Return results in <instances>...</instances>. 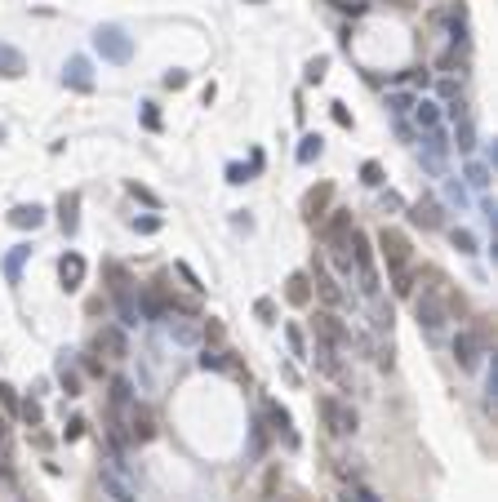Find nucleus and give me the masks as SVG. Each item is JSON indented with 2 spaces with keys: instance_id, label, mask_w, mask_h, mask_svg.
Here are the masks:
<instances>
[{
  "instance_id": "1",
  "label": "nucleus",
  "mask_w": 498,
  "mask_h": 502,
  "mask_svg": "<svg viewBox=\"0 0 498 502\" xmlns=\"http://www.w3.org/2000/svg\"><path fill=\"white\" fill-rule=\"evenodd\" d=\"M316 409H321L325 427L334 431V436H352V431H356V409H352V405H343L338 396H321V400H316Z\"/></svg>"
},
{
  "instance_id": "2",
  "label": "nucleus",
  "mask_w": 498,
  "mask_h": 502,
  "mask_svg": "<svg viewBox=\"0 0 498 502\" xmlns=\"http://www.w3.org/2000/svg\"><path fill=\"white\" fill-rule=\"evenodd\" d=\"M378 249H383V258H387V272H409V262H414V249L409 240L401 236V231H378Z\"/></svg>"
},
{
  "instance_id": "3",
  "label": "nucleus",
  "mask_w": 498,
  "mask_h": 502,
  "mask_svg": "<svg viewBox=\"0 0 498 502\" xmlns=\"http://www.w3.org/2000/svg\"><path fill=\"white\" fill-rule=\"evenodd\" d=\"M98 49H103V58H111V62L129 58V40H125L121 27H103V31H98Z\"/></svg>"
},
{
  "instance_id": "4",
  "label": "nucleus",
  "mask_w": 498,
  "mask_h": 502,
  "mask_svg": "<svg viewBox=\"0 0 498 502\" xmlns=\"http://www.w3.org/2000/svg\"><path fill=\"white\" fill-rule=\"evenodd\" d=\"M98 480H103V489H107V493H111L116 502H138V493H134V489H129V480H125L121 472H116V467H111V462L103 467V472H98Z\"/></svg>"
},
{
  "instance_id": "5",
  "label": "nucleus",
  "mask_w": 498,
  "mask_h": 502,
  "mask_svg": "<svg viewBox=\"0 0 498 502\" xmlns=\"http://www.w3.org/2000/svg\"><path fill=\"white\" fill-rule=\"evenodd\" d=\"M58 280H62V289H80V284H85V258L62 254L58 258Z\"/></svg>"
},
{
  "instance_id": "6",
  "label": "nucleus",
  "mask_w": 498,
  "mask_h": 502,
  "mask_svg": "<svg viewBox=\"0 0 498 502\" xmlns=\"http://www.w3.org/2000/svg\"><path fill=\"white\" fill-rule=\"evenodd\" d=\"M476 356H480V333L476 329H463L458 338H454V360L463 364V369H472Z\"/></svg>"
},
{
  "instance_id": "7",
  "label": "nucleus",
  "mask_w": 498,
  "mask_h": 502,
  "mask_svg": "<svg viewBox=\"0 0 498 502\" xmlns=\"http://www.w3.org/2000/svg\"><path fill=\"white\" fill-rule=\"evenodd\" d=\"M98 351H107L111 360H125L129 356V342H125V333L116 329V325H107L103 333H98Z\"/></svg>"
},
{
  "instance_id": "8",
  "label": "nucleus",
  "mask_w": 498,
  "mask_h": 502,
  "mask_svg": "<svg viewBox=\"0 0 498 502\" xmlns=\"http://www.w3.org/2000/svg\"><path fill=\"white\" fill-rule=\"evenodd\" d=\"M347 236H352V213H347V209H334V218L325 223V240L338 249V245H347Z\"/></svg>"
},
{
  "instance_id": "9",
  "label": "nucleus",
  "mask_w": 498,
  "mask_h": 502,
  "mask_svg": "<svg viewBox=\"0 0 498 502\" xmlns=\"http://www.w3.org/2000/svg\"><path fill=\"white\" fill-rule=\"evenodd\" d=\"M316 329H321V338H325V347H343V325H338V316H329V311H321L316 316Z\"/></svg>"
},
{
  "instance_id": "10",
  "label": "nucleus",
  "mask_w": 498,
  "mask_h": 502,
  "mask_svg": "<svg viewBox=\"0 0 498 502\" xmlns=\"http://www.w3.org/2000/svg\"><path fill=\"white\" fill-rule=\"evenodd\" d=\"M267 418H272V427L285 436V445L294 449L298 445V436H294V418H289V409H280V405H267Z\"/></svg>"
},
{
  "instance_id": "11",
  "label": "nucleus",
  "mask_w": 498,
  "mask_h": 502,
  "mask_svg": "<svg viewBox=\"0 0 498 502\" xmlns=\"http://www.w3.org/2000/svg\"><path fill=\"white\" fill-rule=\"evenodd\" d=\"M111 409L116 413L134 409V387H129V378H111Z\"/></svg>"
},
{
  "instance_id": "12",
  "label": "nucleus",
  "mask_w": 498,
  "mask_h": 502,
  "mask_svg": "<svg viewBox=\"0 0 498 502\" xmlns=\"http://www.w3.org/2000/svg\"><path fill=\"white\" fill-rule=\"evenodd\" d=\"M409 218L419 223V227H441V205H436V200H419Z\"/></svg>"
},
{
  "instance_id": "13",
  "label": "nucleus",
  "mask_w": 498,
  "mask_h": 502,
  "mask_svg": "<svg viewBox=\"0 0 498 502\" xmlns=\"http://www.w3.org/2000/svg\"><path fill=\"white\" fill-rule=\"evenodd\" d=\"M285 294H289V303H294V307H307V303H311V280H307L303 272L289 276V289H285Z\"/></svg>"
},
{
  "instance_id": "14",
  "label": "nucleus",
  "mask_w": 498,
  "mask_h": 502,
  "mask_svg": "<svg viewBox=\"0 0 498 502\" xmlns=\"http://www.w3.org/2000/svg\"><path fill=\"white\" fill-rule=\"evenodd\" d=\"M9 223H13V227H31V231H36V227L45 223V213H40L36 205H23V209H13V213H9Z\"/></svg>"
},
{
  "instance_id": "15",
  "label": "nucleus",
  "mask_w": 498,
  "mask_h": 502,
  "mask_svg": "<svg viewBox=\"0 0 498 502\" xmlns=\"http://www.w3.org/2000/svg\"><path fill=\"white\" fill-rule=\"evenodd\" d=\"M0 76H23V54L9 45H0Z\"/></svg>"
},
{
  "instance_id": "16",
  "label": "nucleus",
  "mask_w": 498,
  "mask_h": 502,
  "mask_svg": "<svg viewBox=\"0 0 498 502\" xmlns=\"http://www.w3.org/2000/svg\"><path fill=\"white\" fill-rule=\"evenodd\" d=\"M58 382H62V391H67V396H80V378L67 364V356H62V364H58Z\"/></svg>"
},
{
  "instance_id": "17",
  "label": "nucleus",
  "mask_w": 498,
  "mask_h": 502,
  "mask_svg": "<svg viewBox=\"0 0 498 502\" xmlns=\"http://www.w3.org/2000/svg\"><path fill=\"white\" fill-rule=\"evenodd\" d=\"M170 333H174V338H178L182 347H192L196 338H201V329H196V325H187V320H170Z\"/></svg>"
},
{
  "instance_id": "18",
  "label": "nucleus",
  "mask_w": 498,
  "mask_h": 502,
  "mask_svg": "<svg viewBox=\"0 0 498 502\" xmlns=\"http://www.w3.org/2000/svg\"><path fill=\"white\" fill-rule=\"evenodd\" d=\"M76 205H80L76 196H62L58 200V218H62V227H67V231H76Z\"/></svg>"
},
{
  "instance_id": "19",
  "label": "nucleus",
  "mask_w": 498,
  "mask_h": 502,
  "mask_svg": "<svg viewBox=\"0 0 498 502\" xmlns=\"http://www.w3.org/2000/svg\"><path fill=\"white\" fill-rule=\"evenodd\" d=\"M67 80H72V85H76V89H89V85H94V80H89V67H85V62H80V58H76V62L67 67Z\"/></svg>"
},
{
  "instance_id": "20",
  "label": "nucleus",
  "mask_w": 498,
  "mask_h": 502,
  "mask_svg": "<svg viewBox=\"0 0 498 502\" xmlns=\"http://www.w3.org/2000/svg\"><path fill=\"white\" fill-rule=\"evenodd\" d=\"M329 200V187H321V191H311L307 200H303V209H307V218H321V205Z\"/></svg>"
},
{
  "instance_id": "21",
  "label": "nucleus",
  "mask_w": 498,
  "mask_h": 502,
  "mask_svg": "<svg viewBox=\"0 0 498 502\" xmlns=\"http://www.w3.org/2000/svg\"><path fill=\"white\" fill-rule=\"evenodd\" d=\"M450 240L458 254H476V240H472V231H450Z\"/></svg>"
},
{
  "instance_id": "22",
  "label": "nucleus",
  "mask_w": 498,
  "mask_h": 502,
  "mask_svg": "<svg viewBox=\"0 0 498 502\" xmlns=\"http://www.w3.org/2000/svg\"><path fill=\"white\" fill-rule=\"evenodd\" d=\"M316 289H321V294L329 298V303H338V298H343V294H338V284H334V280H329L325 272H316Z\"/></svg>"
},
{
  "instance_id": "23",
  "label": "nucleus",
  "mask_w": 498,
  "mask_h": 502,
  "mask_svg": "<svg viewBox=\"0 0 498 502\" xmlns=\"http://www.w3.org/2000/svg\"><path fill=\"white\" fill-rule=\"evenodd\" d=\"M316 156H321V138H303V147H298V160L307 164V160H316Z\"/></svg>"
},
{
  "instance_id": "24",
  "label": "nucleus",
  "mask_w": 498,
  "mask_h": 502,
  "mask_svg": "<svg viewBox=\"0 0 498 502\" xmlns=\"http://www.w3.org/2000/svg\"><path fill=\"white\" fill-rule=\"evenodd\" d=\"M360 178L370 182V187H383V169H378L374 160H370V164H365V169H360Z\"/></svg>"
},
{
  "instance_id": "25",
  "label": "nucleus",
  "mask_w": 498,
  "mask_h": 502,
  "mask_svg": "<svg viewBox=\"0 0 498 502\" xmlns=\"http://www.w3.org/2000/svg\"><path fill=\"white\" fill-rule=\"evenodd\" d=\"M285 338H289V347H294V356H307V342H303V333H298L294 325L285 329Z\"/></svg>"
},
{
  "instance_id": "26",
  "label": "nucleus",
  "mask_w": 498,
  "mask_h": 502,
  "mask_svg": "<svg viewBox=\"0 0 498 502\" xmlns=\"http://www.w3.org/2000/svg\"><path fill=\"white\" fill-rule=\"evenodd\" d=\"M201 364H205V369H223V351H201Z\"/></svg>"
},
{
  "instance_id": "27",
  "label": "nucleus",
  "mask_w": 498,
  "mask_h": 502,
  "mask_svg": "<svg viewBox=\"0 0 498 502\" xmlns=\"http://www.w3.org/2000/svg\"><path fill=\"white\" fill-rule=\"evenodd\" d=\"M18 409H23V418H27V423H31V427H36V423H40V405H36V400H23V405H18Z\"/></svg>"
},
{
  "instance_id": "28",
  "label": "nucleus",
  "mask_w": 498,
  "mask_h": 502,
  "mask_svg": "<svg viewBox=\"0 0 498 502\" xmlns=\"http://www.w3.org/2000/svg\"><path fill=\"white\" fill-rule=\"evenodd\" d=\"M419 125H427V129H436L441 121H436V111H431L427 103H419Z\"/></svg>"
},
{
  "instance_id": "29",
  "label": "nucleus",
  "mask_w": 498,
  "mask_h": 502,
  "mask_svg": "<svg viewBox=\"0 0 498 502\" xmlns=\"http://www.w3.org/2000/svg\"><path fill=\"white\" fill-rule=\"evenodd\" d=\"M347 493H352L356 502H383V498H378L374 489H365V484H356V489H347Z\"/></svg>"
},
{
  "instance_id": "30",
  "label": "nucleus",
  "mask_w": 498,
  "mask_h": 502,
  "mask_svg": "<svg viewBox=\"0 0 498 502\" xmlns=\"http://www.w3.org/2000/svg\"><path fill=\"white\" fill-rule=\"evenodd\" d=\"M23 258H27V249L18 245V249H13V254H9V276H13V280H18V267H23Z\"/></svg>"
},
{
  "instance_id": "31",
  "label": "nucleus",
  "mask_w": 498,
  "mask_h": 502,
  "mask_svg": "<svg viewBox=\"0 0 498 502\" xmlns=\"http://www.w3.org/2000/svg\"><path fill=\"white\" fill-rule=\"evenodd\" d=\"M165 85H170V89H182V85H187V76H182V72H170V76H165Z\"/></svg>"
},
{
  "instance_id": "32",
  "label": "nucleus",
  "mask_w": 498,
  "mask_h": 502,
  "mask_svg": "<svg viewBox=\"0 0 498 502\" xmlns=\"http://www.w3.org/2000/svg\"><path fill=\"white\" fill-rule=\"evenodd\" d=\"M321 76H325V58H316V62L307 67V80H321Z\"/></svg>"
},
{
  "instance_id": "33",
  "label": "nucleus",
  "mask_w": 498,
  "mask_h": 502,
  "mask_svg": "<svg viewBox=\"0 0 498 502\" xmlns=\"http://www.w3.org/2000/svg\"><path fill=\"white\" fill-rule=\"evenodd\" d=\"M85 374H94V378H103V364H98L94 356H85Z\"/></svg>"
},
{
  "instance_id": "34",
  "label": "nucleus",
  "mask_w": 498,
  "mask_h": 502,
  "mask_svg": "<svg viewBox=\"0 0 498 502\" xmlns=\"http://www.w3.org/2000/svg\"><path fill=\"white\" fill-rule=\"evenodd\" d=\"M334 121H338V125H352V116H347V107H343V103H334Z\"/></svg>"
},
{
  "instance_id": "35",
  "label": "nucleus",
  "mask_w": 498,
  "mask_h": 502,
  "mask_svg": "<svg viewBox=\"0 0 498 502\" xmlns=\"http://www.w3.org/2000/svg\"><path fill=\"white\" fill-rule=\"evenodd\" d=\"M343 502H356V498H352V493H343Z\"/></svg>"
},
{
  "instance_id": "36",
  "label": "nucleus",
  "mask_w": 498,
  "mask_h": 502,
  "mask_svg": "<svg viewBox=\"0 0 498 502\" xmlns=\"http://www.w3.org/2000/svg\"><path fill=\"white\" fill-rule=\"evenodd\" d=\"M0 440H5V423H0Z\"/></svg>"
}]
</instances>
